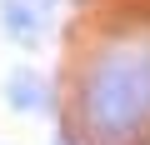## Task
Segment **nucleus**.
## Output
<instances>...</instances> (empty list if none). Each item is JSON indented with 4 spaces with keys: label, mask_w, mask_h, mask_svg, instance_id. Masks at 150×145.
Here are the masks:
<instances>
[{
    "label": "nucleus",
    "mask_w": 150,
    "mask_h": 145,
    "mask_svg": "<svg viewBox=\"0 0 150 145\" xmlns=\"http://www.w3.org/2000/svg\"><path fill=\"white\" fill-rule=\"evenodd\" d=\"M5 100H10L15 110H40V105L50 100V90L40 85V75H30V70H15V75L5 80Z\"/></svg>",
    "instance_id": "nucleus-3"
},
{
    "label": "nucleus",
    "mask_w": 150,
    "mask_h": 145,
    "mask_svg": "<svg viewBox=\"0 0 150 145\" xmlns=\"http://www.w3.org/2000/svg\"><path fill=\"white\" fill-rule=\"evenodd\" d=\"M85 120L95 140H130L150 120V45H115L85 75Z\"/></svg>",
    "instance_id": "nucleus-1"
},
{
    "label": "nucleus",
    "mask_w": 150,
    "mask_h": 145,
    "mask_svg": "<svg viewBox=\"0 0 150 145\" xmlns=\"http://www.w3.org/2000/svg\"><path fill=\"white\" fill-rule=\"evenodd\" d=\"M50 15H55V0H0V25H5V35L15 45H25V50L40 40V30L50 25Z\"/></svg>",
    "instance_id": "nucleus-2"
},
{
    "label": "nucleus",
    "mask_w": 150,
    "mask_h": 145,
    "mask_svg": "<svg viewBox=\"0 0 150 145\" xmlns=\"http://www.w3.org/2000/svg\"><path fill=\"white\" fill-rule=\"evenodd\" d=\"M55 145H70V140H65V135H60V140H55Z\"/></svg>",
    "instance_id": "nucleus-4"
}]
</instances>
